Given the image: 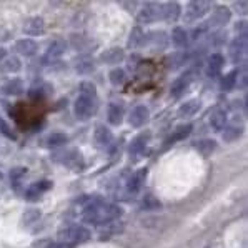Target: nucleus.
<instances>
[{
    "label": "nucleus",
    "mask_w": 248,
    "mask_h": 248,
    "mask_svg": "<svg viewBox=\"0 0 248 248\" xmlns=\"http://www.w3.org/2000/svg\"><path fill=\"white\" fill-rule=\"evenodd\" d=\"M225 33L222 30H213L212 33L208 35V45H212V47H220V45L225 44Z\"/></svg>",
    "instance_id": "obj_38"
},
{
    "label": "nucleus",
    "mask_w": 248,
    "mask_h": 248,
    "mask_svg": "<svg viewBox=\"0 0 248 248\" xmlns=\"http://www.w3.org/2000/svg\"><path fill=\"white\" fill-rule=\"evenodd\" d=\"M148 118H150V112H148V108H147V107H143V105H139V107H135V108L132 110L130 117H128V122H130L132 127L140 128V127H143V125L147 124Z\"/></svg>",
    "instance_id": "obj_12"
},
{
    "label": "nucleus",
    "mask_w": 248,
    "mask_h": 248,
    "mask_svg": "<svg viewBox=\"0 0 248 248\" xmlns=\"http://www.w3.org/2000/svg\"><path fill=\"white\" fill-rule=\"evenodd\" d=\"M45 30V24L42 20V17H30L25 20L24 24V32L27 35H40Z\"/></svg>",
    "instance_id": "obj_19"
},
{
    "label": "nucleus",
    "mask_w": 248,
    "mask_h": 248,
    "mask_svg": "<svg viewBox=\"0 0 248 248\" xmlns=\"http://www.w3.org/2000/svg\"><path fill=\"white\" fill-rule=\"evenodd\" d=\"M95 60L89 55H82L80 59L75 60V72L80 75H89L92 72H95Z\"/></svg>",
    "instance_id": "obj_20"
},
{
    "label": "nucleus",
    "mask_w": 248,
    "mask_h": 248,
    "mask_svg": "<svg viewBox=\"0 0 248 248\" xmlns=\"http://www.w3.org/2000/svg\"><path fill=\"white\" fill-rule=\"evenodd\" d=\"M207 30H208L207 24H203L202 27H197V29L193 30V35H192V39H193V40H198V39H200V37H203L205 33H207Z\"/></svg>",
    "instance_id": "obj_43"
},
{
    "label": "nucleus",
    "mask_w": 248,
    "mask_h": 248,
    "mask_svg": "<svg viewBox=\"0 0 248 248\" xmlns=\"http://www.w3.org/2000/svg\"><path fill=\"white\" fill-rule=\"evenodd\" d=\"M42 190L39 188V185L37 183H33V185H30L29 188H27V192H25V200H29V202H37V200H40V197H42Z\"/></svg>",
    "instance_id": "obj_39"
},
{
    "label": "nucleus",
    "mask_w": 248,
    "mask_h": 248,
    "mask_svg": "<svg viewBox=\"0 0 248 248\" xmlns=\"http://www.w3.org/2000/svg\"><path fill=\"white\" fill-rule=\"evenodd\" d=\"M180 5L177 2H167L162 5V12H160V18L165 22H177L180 17Z\"/></svg>",
    "instance_id": "obj_16"
},
{
    "label": "nucleus",
    "mask_w": 248,
    "mask_h": 248,
    "mask_svg": "<svg viewBox=\"0 0 248 248\" xmlns=\"http://www.w3.org/2000/svg\"><path fill=\"white\" fill-rule=\"evenodd\" d=\"M145 178H147V169H142V170L135 171V173H133L132 177L127 180V185H125V192H127L128 195H135V193L139 192L140 188H142Z\"/></svg>",
    "instance_id": "obj_11"
},
{
    "label": "nucleus",
    "mask_w": 248,
    "mask_h": 248,
    "mask_svg": "<svg viewBox=\"0 0 248 248\" xmlns=\"http://www.w3.org/2000/svg\"><path fill=\"white\" fill-rule=\"evenodd\" d=\"M40 218V212L39 210H29V212H25L24 213V223L25 225H30V223H33V222H37V220Z\"/></svg>",
    "instance_id": "obj_42"
},
{
    "label": "nucleus",
    "mask_w": 248,
    "mask_h": 248,
    "mask_svg": "<svg viewBox=\"0 0 248 248\" xmlns=\"http://www.w3.org/2000/svg\"><path fill=\"white\" fill-rule=\"evenodd\" d=\"M59 162H62L63 165L70 167V169H75V170H82L83 167V162H82V157L77 150H68V152H62L55 157Z\"/></svg>",
    "instance_id": "obj_10"
},
{
    "label": "nucleus",
    "mask_w": 248,
    "mask_h": 248,
    "mask_svg": "<svg viewBox=\"0 0 248 248\" xmlns=\"http://www.w3.org/2000/svg\"><path fill=\"white\" fill-rule=\"evenodd\" d=\"M15 50L24 57H33L37 53V50H39V45L32 39H20L15 42Z\"/></svg>",
    "instance_id": "obj_17"
},
{
    "label": "nucleus",
    "mask_w": 248,
    "mask_h": 248,
    "mask_svg": "<svg viewBox=\"0 0 248 248\" xmlns=\"http://www.w3.org/2000/svg\"><path fill=\"white\" fill-rule=\"evenodd\" d=\"M242 133H243L242 127H227V128H223L222 137L225 142L232 143V142H235V140H238L240 137H242Z\"/></svg>",
    "instance_id": "obj_34"
},
{
    "label": "nucleus",
    "mask_w": 248,
    "mask_h": 248,
    "mask_svg": "<svg viewBox=\"0 0 248 248\" xmlns=\"http://www.w3.org/2000/svg\"><path fill=\"white\" fill-rule=\"evenodd\" d=\"M145 39H147V35H145L142 27H133L132 32H130V37H128V40H127V47L132 48V50L133 48L142 47L145 44Z\"/></svg>",
    "instance_id": "obj_23"
},
{
    "label": "nucleus",
    "mask_w": 248,
    "mask_h": 248,
    "mask_svg": "<svg viewBox=\"0 0 248 248\" xmlns=\"http://www.w3.org/2000/svg\"><path fill=\"white\" fill-rule=\"evenodd\" d=\"M193 147H195V150L200 155H203V157H210V155L217 150V142L215 140L205 139V140H198V142H195L193 143Z\"/></svg>",
    "instance_id": "obj_28"
},
{
    "label": "nucleus",
    "mask_w": 248,
    "mask_h": 248,
    "mask_svg": "<svg viewBox=\"0 0 248 248\" xmlns=\"http://www.w3.org/2000/svg\"><path fill=\"white\" fill-rule=\"evenodd\" d=\"M192 124H186V125H180V127L177 128V130H175V133L173 135L170 137V142H178V140H185L186 137L190 135V133H192Z\"/></svg>",
    "instance_id": "obj_36"
},
{
    "label": "nucleus",
    "mask_w": 248,
    "mask_h": 248,
    "mask_svg": "<svg viewBox=\"0 0 248 248\" xmlns=\"http://www.w3.org/2000/svg\"><path fill=\"white\" fill-rule=\"evenodd\" d=\"M236 78H238V70H232L220 80V89L222 92H232L236 87Z\"/></svg>",
    "instance_id": "obj_31"
},
{
    "label": "nucleus",
    "mask_w": 248,
    "mask_h": 248,
    "mask_svg": "<svg viewBox=\"0 0 248 248\" xmlns=\"http://www.w3.org/2000/svg\"><path fill=\"white\" fill-rule=\"evenodd\" d=\"M107 118L112 125H120L124 122V107L120 104H110L108 105V112H107Z\"/></svg>",
    "instance_id": "obj_27"
},
{
    "label": "nucleus",
    "mask_w": 248,
    "mask_h": 248,
    "mask_svg": "<svg viewBox=\"0 0 248 248\" xmlns=\"http://www.w3.org/2000/svg\"><path fill=\"white\" fill-rule=\"evenodd\" d=\"M124 213L118 205H113V203H105L102 200H92L89 203L85 205L82 212V218L83 222L90 223V225H107V223H112L118 220Z\"/></svg>",
    "instance_id": "obj_1"
},
{
    "label": "nucleus",
    "mask_w": 248,
    "mask_h": 248,
    "mask_svg": "<svg viewBox=\"0 0 248 248\" xmlns=\"http://www.w3.org/2000/svg\"><path fill=\"white\" fill-rule=\"evenodd\" d=\"M93 143L98 148H108L113 143V133L105 125H98L93 132Z\"/></svg>",
    "instance_id": "obj_9"
},
{
    "label": "nucleus",
    "mask_w": 248,
    "mask_h": 248,
    "mask_svg": "<svg viewBox=\"0 0 248 248\" xmlns=\"http://www.w3.org/2000/svg\"><path fill=\"white\" fill-rule=\"evenodd\" d=\"M5 59H7V50L3 47H0V62H3Z\"/></svg>",
    "instance_id": "obj_47"
},
{
    "label": "nucleus",
    "mask_w": 248,
    "mask_h": 248,
    "mask_svg": "<svg viewBox=\"0 0 248 248\" xmlns=\"http://www.w3.org/2000/svg\"><path fill=\"white\" fill-rule=\"evenodd\" d=\"M160 12H162V5L157 2H147L140 9L139 15H137V20L140 24H154V22L160 20Z\"/></svg>",
    "instance_id": "obj_5"
},
{
    "label": "nucleus",
    "mask_w": 248,
    "mask_h": 248,
    "mask_svg": "<svg viewBox=\"0 0 248 248\" xmlns=\"http://www.w3.org/2000/svg\"><path fill=\"white\" fill-rule=\"evenodd\" d=\"M235 30L238 32V35H247V22L242 20L240 24H236Z\"/></svg>",
    "instance_id": "obj_45"
},
{
    "label": "nucleus",
    "mask_w": 248,
    "mask_h": 248,
    "mask_svg": "<svg viewBox=\"0 0 248 248\" xmlns=\"http://www.w3.org/2000/svg\"><path fill=\"white\" fill-rule=\"evenodd\" d=\"M20 68H22L20 60H18L17 57H10V59H5L2 62V67H0V70L5 72V74H17Z\"/></svg>",
    "instance_id": "obj_32"
},
{
    "label": "nucleus",
    "mask_w": 248,
    "mask_h": 248,
    "mask_svg": "<svg viewBox=\"0 0 248 248\" xmlns=\"http://www.w3.org/2000/svg\"><path fill=\"white\" fill-rule=\"evenodd\" d=\"M24 82H22L20 78H14V80H9L7 83H3V87H2V92L5 95H20V93H24Z\"/></svg>",
    "instance_id": "obj_29"
},
{
    "label": "nucleus",
    "mask_w": 248,
    "mask_h": 248,
    "mask_svg": "<svg viewBox=\"0 0 248 248\" xmlns=\"http://www.w3.org/2000/svg\"><path fill=\"white\" fill-rule=\"evenodd\" d=\"M148 139H150V133H140L137 139L132 140V143L128 145V155L130 157H135V155H140L142 152L145 150V147H147V142Z\"/></svg>",
    "instance_id": "obj_21"
},
{
    "label": "nucleus",
    "mask_w": 248,
    "mask_h": 248,
    "mask_svg": "<svg viewBox=\"0 0 248 248\" xmlns=\"http://www.w3.org/2000/svg\"><path fill=\"white\" fill-rule=\"evenodd\" d=\"M192 80H193V74H192V72L180 75V77H178V78L173 82V85H171V95H173V97H177V98H178V97H182V95L186 92V89L190 87Z\"/></svg>",
    "instance_id": "obj_15"
},
{
    "label": "nucleus",
    "mask_w": 248,
    "mask_h": 248,
    "mask_svg": "<svg viewBox=\"0 0 248 248\" xmlns=\"http://www.w3.org/2000/svg\"><path fill=\"white\" fill-rule=\"evenodd\" d=\"M210 125L215 132H222L227 125V112L223 108H215L212 112V117H210Z\"/></svg>",
    "instance_id": "obj_22"
},
{
    "label": "nucleus",
    "mask_w": 248,
    "mask_h": 248,
    "mask_svg": "<svg viewBox=\"0 0 248 248\" xmlns=\"http://www.w3.org/2000/svg\"><path fill=\"white\" fill-rule=\"evenodd\" d=\"M108 78L113 85L118 87V85H122V83H125V72L122 70V68H113L108 74Z\"/></svg>",
    "instance_id": "obj_40"
},
{
    "label": "nucleus",
    "mask_w": 248,
    "mask_h": 248,
    "mask_svg": "<svg viewBox=\"0 0 248 248\" xmlns=\"http://www.w3.org/2000/svg\"><path fill=\"white\" fill-rule=\"evenodd\" d=\"M188 60V55L183 52H175L171 53V55L167 57V65H169L170 68H178L182 65H185V62Z\"/></svg>",
    "instance_id": "obj_33"
},
{
    "label": "nucleus",
    "mask_w": 248,
    "mask_h": 248,
    "mask_svg": "<svg viewBox=\"0 0 248 248\" xmlns=\"http://www.w3.org/2000/svg\"><path fill=\"white\" fill-rule=\"evenodd\" d=\"M233 7H235V10H236V14L238 15H247V7H248V3L245 2V0H242V2H235L233 3Z\"/></svg>",
    "instance_id": "obj_44"
},
{
    "label": "nucleus",
    "mask_w": 248,
    "mask_h": 248,
    "mask_svg": "<svg viewBox=\"0 0 248 248\" xmlns=\"http://www.w3.org/2000/svg\"><path fill=\"white\" fill-rule=\"evenodd\" d=\"M74 113L78 120H89L95 113V102L92 98L78 97L74 104Z\"/></svg>",
    "instance_id": "obj_6"
},
{
    "label": "nucleus",
    "mask_w": 248,
    "mask_h": 248,
    "mask_svg": "<svg viewBox=\"0 0 248 248\" xmlns=\"http://www.w3.org/2000/svg\"><path fill=\"white\" fill-rule=\"evenodd\" d=\"M200 108H202V102L193 98V100H188V102H185V104L180 105V108H178V115H180L182 118H190V117L197 115Z\"/></svg>",
    "instance_id": "obj_24"
},
{
    "label": "nucleus",
    "mask_w": 248,
    "mask_h": 248,
    "mask_svg": "<svg viewBox=\"0 0 248 248\" xmlns=\"http://www.w3.org/2000/svg\"><path fill=\"white\" fill-rule=\"evenodd\" d=\"M59 238L63 243H82L90 238V230L82 225H67L59 232Z\"/></svg>",
    "instance_id": "obj_2"
},
{
    "label": "nucleus",
    "mask_w": 248,
    "mask_h": 248,
    "mask_svg": "<svg viewBox=\"0 0 248 248\" xmlns=\"http://www.w3.org/2000/svg\"><path fill=\"white\" fill-rule=\"evenodd\" d=\"M67 142H68V137L62 132H53L47 137V139H45V145L50 147V148L62 147V145H65Z\"/></svg>",
    "instance_id": "obj_30"
},
{
    "label": "nucleus",
    "mask_w": 248,
    "mask_h": 248,
    "mask_svg": "<svg viewBox=\"0 0 248 248\" xmlns=\"http://www.w3.org/2000/svg\"><path fill=\"white\" fill-rule=\"evenodd\" d=\"M0 133H2V135H5L7 139H10V140H15V139H17L15 132L12 130V128H10V125L7 124V122L3 120V118H0Z\"/></svg>",
    "instance_id": "obj_41"
},
{
    "label": "nucleus",
    "mask_w": 248,
    "mask_h": 248,
    "mask_svg": "<svg viewBox=\"0 0 248 248\" xmlns=\"http://www.w3.org/2000/svg\"><path fill=\"white\" fill-rule=\"evenodd\" d=\"M124 59H125V52H124V48H120V47L107 48L105 52L100 53V62L107 63V65H115V63H120Z\"/></svg>",
    "instance_id": "obj_14"
},
{
    "label": "nucleus",
    "mask_w": 248,
    "mask_h": 248,
    "mask_svg": "<svg viewBox=\"0 0 248 248\" xmlns=\"http://www.w3.org/2000/svg\"><path fill=\"white\" fill-rule=\"evenodd\" d=\"M247 47H248V37L247 35H236L230 44V48H228V53H230V59L233 62H240L243 60L247 53Z\"/></svg>",
    "instance_id": "obj_8"
},
{
    "label": "nucleus",
    "mask_w": 248,
    "mask_h": 248,
    "mask_svg": "<svg viewBox=\"0 0 248 248\" xmlns=\"http://www.w3.org/2000/svg\"><path fill=\"white\" fill-rule=\"evenodd\" d=\"M78 89H80V97L92 98V100H95V97H97V87L92 82H82L78 85Z\"/></svg>",
    "instance_id": "obj_35"
},
{
    "label": "nucleus",
    "mask_w": 248,
    "mask_h": 248,
    "mask_svg": "<svg viewBox=\"0 0 248 248\" xmlns=\"http://www.w3.org/2000/svg\"><path fill=\"white\" fill-rule=\"evenodd\" d=\"M142 207L145 210H160L162 208V202H160L155 195H152V193H147V195L143 197Z\"/></svg>",
    "instance_id": "obj_37"
},
{
    "label": "nucleus",
    "mask_w": 248,
    "mask_h": 248,
    "mask_svg": "<svg viewBox=\"0 0 248 248\" xmlns=\"http://www.w3.org/2000/svg\"><path fill=\"white\" fill-rule=\"evenodd\" d=\"M223 65H225L223 55H220V53H213V55H210L208 57V62H207V74H208V77H217V75H220V72H222Z\"/></svg>",
    "instance_id": "obj_18"
},
{
    "label": "nucleus",
    "mask_w": 248,
    "mask_h": 248,
    "mask_svg": "<svg viewBox=\"0 0 248 248\" xmlns=\"http://www.w3.org/2000/svg\"><path fill=\"white\" fill-rule=\"evenodd\" d=\"M210 9H212V3L207 2V0H195V2H190L188 5H186L185 22L193 24V22L200 20V18H203L205 15L210 12Z\"/></svg>",
    "instance_id": "obj_3"
},
{
    "label": "nucleus",
    "mask_w": 248,
    "mask_h": 248,
    "mask_svg": "<svg viewBox=\"0 0 248 248\" xmlns=\"http://www.w3.org/2000/svg\"><path fill=\"white\" fill-rule=\"evenodd\" d=\"M188 40H190L188 32L183 27H175L171 30V42H173V45L177 48H185L188 45Z\"/></svg>",
    "instance_id": "obj_25"
},
{
    "label": "nucleus",
    "mask_w": 248,
    "mask_h": 248,
    "mask_svg": "<svg viewBox=\"0 0 248 248\" xmlns=\"http://www.w3.org/2000/svg\"><path fill=\"white\" fill-rule=\"evenodd\" d=\"M230 18H232V12L228 7H223V5L215 7L207 22V27L213 30H222L223 27L230 22Z\"/></svg>",
    "instance_id": "obj_4"
},
{
    "label": "nucleus",
    "mask_w": 248,
    "mask_h": 248,
    "mask_svg": "<svg viewBox=\"0 0 248 248\" xmlns=\"http://www.w3.org/2000/svg\"><path fill=\"white\" fill-rule=\"evenodd\" d=\"M70 45L72 48H75L77 52H82V53H89L92 52L93 48V40L89 39L87 35H82V33H74L70 37Z\"/></svg>",
    "instance_id": "obj_13"
},
{
    "label": "nucleus",
    "mask_w": 248,
    "mask_h": 248,
    "mask_svg": "<svg viewBox=\"0 0 248 248\" xmlns=\"http://www.w3.org/2000/svg\"><path fill=\"white\" fill-rule=\"evenodd\" d=\"M24 173H25V169H15V170L10 171V177H12V180L15 182L18 177H22Z\"/></svg>",
    "instance_id": "obj_46"
},
{
    "label": "nucleus",
    "mask_w": 248,
    "mask_h": 248,
    "mask_svg": "<svg viewBox=\"0 0 248 248\" xmlns=\"http://www.w3.org/2000/svg\"><path fill=\"white\" fill-rule=\"evenodd\" d=\"M65 50H67V42L65 40L63 39H53L50 44H48L47 50H45L44 62L45 63L57 62V60L65 53Z\"/></svg>",
    "instance_id": "obj_7"
},
{
    "label": "nucleus",
    "mask_w": 248,
    "mask_h": 248,
    "mask_svg": "<svg viewBox=\"0 0 248 248\" xmlns=\"http://www.w3.org/2000/svg\"><path fill=\"white\" fill-rule=\"evenodd\" d=\"M145 42H148L155 50H162V48L167 47L169 39H167L165 32H152V33H148V37L145 39Z\"/></svg>",
    "instance_id": "obj_26"
}]
</instances>
